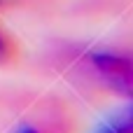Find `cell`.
Wrapping results in <instances>:
<instances>
[{
    "label": "cell",
    "mask_w": 133,
    "mask_h": 133,
    "mask_svg": "<svg viewBox=\"0 0 133 133\" xmlns=\"http://www.w3.org/2000/svg\"><path fill=\"white\" fill-rule=\"evenodd\" d=\"M94 133H133L131 124V112H122L112 119H108L105 124H101Z\"/></svg>",
    "instance_id": "obj_2"
},
{
    "label": "cell",
    "mask_w": 133,
    "mask_h": 133,
    "mask_svg": "<svg viewBox=\"0 0 133 133\" xmlns=\"http://www.w3.org/2000/svg\"><path fill=\"white\" fill-rule=\"evenodd\" d=\"M91 63L115 89H119L126 96L131 94L133 70H131V61L126 56H119V54H94Z\"/></svg>",
    "instance_id": "obj_1"
},
{
    "label": "cell",
    "mask_w": 133,
    "mask_h": 133,
    "mask_svg": "<svg viewBox=\"0 0 133 133\" xmlns=\"http://www.w3.org/2000/svg\"><path fill=\"white\" fill-rule=\"evenodd\" d=\"M5 5H7V0H0V12L5 9Z\"/></svg>",
    "instance_id": "obj_4"
},
{
    "label": "cell",
    "mask_w": 133,
    "mask_h": 133,
    "mask_svg": "<svg viewBox=\"0 0 133 133\" xmlns=\"http://www.w3.org/2000/svg\"><path fill=\"white\" fill-rule=\"evenodd\" d=\"M19 58V44L16 40L0 28V65H12Z\"/></svg>",
    "instance_id": "obj_3"
}]
</instances>
